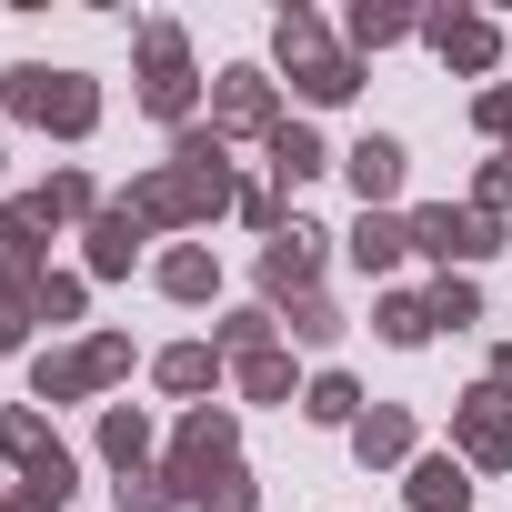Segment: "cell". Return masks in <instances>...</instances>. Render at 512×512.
I'll use <instances>...</instances> for the list:
<instances>
[{"label": "cell", "mask_w": 512, "mask_h": 512, "mask_svg": "<svg viewBox=\"0 0 512 512\" xmlns=\"http://www.w3.org/2000/svg\"><path fill=\"white\" fill-rule=\"evenodd\" d=\"M402 31H412L402 11H372V0H362V11H352V41H362V51H382V41H402Z\"/></svg>", "instance_id": "cell-25"}, {"label": "cell", "mask_w": 512, "mask_h": 512, "mask_svg": "<svg viewBox=\"0 0 512 512\" xmlns=\"http://www.w3.org/2000/svg\"><path fill=\"white\" fill-rule=\"evenodd\" d=\"M131 251H141V211H101L91 221V272H131Z\"/></svg>", "instance_id": "cell-15"}, {"label": "cell", "mask_w": 512, "mask_h": 512, "mask_svg": "<svg viewBox=\"0 0 512 512\" xmlns=\"http://www.w3.org/2000/svg\"><path fill=\"white\" fill-rule=\"evenodd\" d=\"M211 472H231V412H211V402H201V412L181 422V452H171V492L191 502Z\"/></svg>", "instance_id": "cell-6"}, {"label": "cell", "mask_w": 512, "mask_h": 512, "mask_svg": "<svg viewBox=\"0 0 512 512\" xmlns=\"http://www.w3.org/2000/svg\"><path fill=\"white\" fill-rule=\"evenodd\" d=\"M462 502H472L462 462H422V472H412V512H462Z\"/></svg>", "instance_id": "cell-17"}, {"label": "cell", "mask_w": 512, "mask_h": 512, "mask_svg": "<svg viewBox=\"0 0 512 512\" xmlns=\"http://www.w3.org/2000/svg\"><path fill=\"white\" fill-rule=\"evenodd\" d=\"M402 251H412V231H402L392 211H362V231H352V262H362V272H392Z\"/></svg>", "instance_id": "cell-14"}, {"label": "cell", "mask_w": 512, "mask_h": 512, "mask_svg": "<svg viewBox=\"0 0 512 512\" xmlns=\"http://www.w3.org/2000/svg\"><path fill=\"white\" fill-rule=\"evenodd\" d=\"M161 282H171L181 302H201V292H211V251H171V262H161Z\"/></svg>", "instance_id": "cell-23"}, {"label": "cell", "mask_w": 512, "mask_h": 512, "mask_svg": "<svg viewBox=\"0 0 512 512\" xmlns=\"http://www.w3.org/2000/svg\"><path fill=\"white\" fill-rule=\"evenodd\" d=\"M312 272H322V231H312V221L272 231V251H262V292H292V302H312Z\"/></svg>", "instance_id": "cell-8"}, {"label": "cell", "mask_w": 512, "mask_h": 512, "mask_svg": "<svg viewBox=\"0 0 512 512\" xmlns=\"http://www.w3.org/2000/svg\"><path fill=\"white\" fill-rule=\"evenodd\" d=\"M482 131H502V141H512V91H482Z\"/></svg>", "instance_id": "cell-32"}, {"label": "cell", "mask_w": 512, "mask_h": 512, "mask_svg": "<svg viewBox=\"0 0 512 512\" xmlns=\"http://www.w3.org/2000/svg\"><path fill=\"white\" fill-rule=\"evenodd\" d=\"M292 332H302V342H332L342 312H332V302H292Z\"/></svg>", "instance_id": "cell-30"}, {"label": "cell", "mask_w": 512, "mask_h": 512, "mask_svg": "<svg viewBox=\"0 0 512 512\" xmlns=\"http://www.w3.org/2000/svg\"><path fill=\"white\" fill-rule=\"evenodd\" d=\"M31 312H41V322H71V312H81V282H61V272H41V292H31Z\"/></svg>", "instance_id": "cell-26"}, {"label": "cell", "mask_w": 512, "mask_h": 512, "mask_svg": "<svg viewBox=\"0 0 512 512\" xmlns=\"http://www.w3.org/2000/svg\"><path fill=\"white\" fill-rule=\"evenodd\" d=\"M432 51H442V61H462V71H492L502 31H492V21H472V11H442V21H432Z\"/></svg>", "instance_id": "cell-12"}, {"label": "cell", "mask_w": 512, "mask_h": 512, "mask_svg": "<svg viewBox=\"0 0 512 512\" xmlns=\"http://www.w3.org/2000/svg\"><path fill=\"white\" fill-rule=\"evenodd\" d=\"M432 332H442V322H432V302H412V292H392V302H382V342H402V352H412V342H432Z\"/></svg>", "instance_id": "cell-18"}, {"label": "cell", "mask_w": 512, "mask_h": 512, "mask_svg": "<svg viewBox=\"0 0 512 512\" xmlns=\"http://www.w3.org/2000/svg\"><path fill=\"white\" fill-rule=\"evenodd\" d=\"M221 201H231V171H221V131H181L171 171L131 181V201H121V211H141V231H151V221H201V211H221Z\"/></svg>", "instance_id": "cell-1"}, {"label": "cell", "mask_w": 512, "mask_h": 512, "mask_svg": "<svg viewBox=\"0 0 512 512\" xmlns=\"http://www.w3.org/2000/svg\"><path fill=\"white\" fill-rule=\"evenodd\" d=\"M282 61H292V81H302V101H352V91H362V71H352V51H332L312 11H292V21H282Z\"/></svg>", "instance_id": "cell-3"}, {"label": "cell", "mask_w": 512, "mask_h": 512, "mask_svg": "<svg viewBox=\"0 0 512 512\" xmlns=\"http://www.w3.org/2000/svg\"><path fill=\"white\" fill-rule=\"evenodd\" d=\"M221 342H231V352H272V312H231Z\"/></svg>", "instance_id": "cell-29"}, {"label": "cell", "mask_w": 512, "mask_h": 512, "mask_svg": "<svg viewBox=\"0 0 512 512\" xmlns=\"http://www.w3.org/2000/svg\"><path fill=\"white\" fill-rule=\"evenodd\" d=\"M241 392H251V402H282V392H292V362H282V352H251V362H241Z\"/></svg>", "instance_id": "cell-22"}, {"label": "cell", "mask_w": 512, "mask_h": 512, "mask_svg": "<svg viewBox=\"0 0 512 512\" xmlns=\"http://www.w3.org/2000/svg\"><path fill=\"white\" fill-rule=\"evenodd\" d=\"M352 442H362V462H402L412 452V412H362Z\"/></svg>", "instance_id": "cell-16"}, {"label": "cell", "mask_w": 512, "mask_h": 512, "mask_svg": "<svg viewBox=\"0 0 512 512\" xmlns=\"http://www.w3.org/2000/svg\"><path fill=\"white\" fill-rule=\"evenodd\" d=\"M472 312H482V292H472V282H452V272H442V292H432V322H452V332H462V322H472Z\"/></svg>", "instance_id": "cell-27"}, {"label": "cell", "mask_w": 512, "mask_h": 512, "mask_svg": "<svg viewBox=\"0 0 512 512\" xmlns=\"http://www.w3.org/2000/svg\"><path fill=\"white\" fill-rule=\"evenodd\" d=\"M141 101H151L161 121H181V111H191V51H181V31H171V21H151V31H141Z\"/></svg>", "instance_id": "cell-5"}, {"label": "cell", "mask_w": 512, "mask_h": 512, "mask_svg": "<svg viewBox=\"0 0 512 512\" xmlns=\"http://www.w3.org/2000/svg\"><path fill=\"white\" fill-rule=\"evenodd\" d=\"M302 412H312V422H362V392H352L342 372H322V382L302 392Z\"/></svg>", "instance_id": "cell-20"}, {"label": "cell", "mask_w": 512, "mask_h": 512, "mask_svg": "<svg viewBox=\"0 0 512 512\" xmlns=\"http://www.w3.org/2000/svg\"><path fill=\"white\" fill-rule=\"evenodd\" d=\"M191 502H201V512H251V482H241V462H231V472H211Z\"/></svg>", "instance_id": "cell-24"}, {"label": "cell", "mask_w": 512, "mask_h": 512, "mask_svg": "<svg viewBox=\"0 0 512 512\" xmlns=\"http://www.w3.org/2000/svg\"><path fill=\"white\" fill-rule=\"evenodd\" d=\"M482 201H512V161H492V171H482Z\"/></svg>", "instance_id": "cell-33"}, {"label": "cell", "mask_w": 512, "mask_h": 512, "mask_svg": "<svg viewBox=\"0 0 512 512\" xmlns=\"http://www.w3.org/2000/svg\"><path fill=\"white\" fill-rule=\"evenodd\" d=\"M312 171H332V151H322L302 121H282V131H272V181H282V191H302Z\"/></svg>", "instance_id": "cell-13"}, {"label": "cell", "mask_w": 512, "mask_h": 512, "mask_svg": "<svg viewBox=\"0 0 512 512\" xmlns=\"http://www.w3.org/2000/svg\"><path fill=\"white\" fill-rule=\"evenodd\" d=\"M121 362H131V342H121V332H101V342H81V352L41 362V402H71V392H101V382H111Z\"/></svg>", "instance_id": "cell-7"}, {"label": "cell", "mask_w": 512, "mask_h": 512, "mask_svg": "<svg viewBox=\"0 0 512 512\" xmlns=\"http://www.w3.org/2000/svg\"><path fill=\"white\" fill-rule=\"evenodd\" d=\"M101 452H111L121 472H141V452H151V422H141V412H101Z\"/></svg>", "instance_id": "cell-19"}, {"label": "cell", "mask_w": 512, "mask_h": 512, "mask_svg": "<svg viewBox=\"0 0 512 512\" xmlns=\"http://www.w3.org/2000/svg\"><path fill=\"white\" fill-rule=\"evenodd\" d=\"M342 171H352V191H362V211H372V201H392V191H402V141H382V131H372V141H352V151H342Z\"/></svg>", "instance_id": "cell-11"}, {"label": "cell", "mask_w": 512, "mask_h": 512, "mask_svg": "<svg viewBox=\"0 0 512 512\" xmlns=\"http://www.w3.org/2000/svg\"><path fill=\"white\" fill-rule=\"evenodd\" d=\"M462 452H472L482 472H492V462H512V392H492V382H482V392L462 402Z\"/></svg>", "instance_id": "cell-9"}, {"label": "cell", "mask_w": 512, "mask_h": 512, "mask_svg": "<svg viewBox=\"0 0 512 512\" xmlns=\"http://www.w3.org/2000/svg\"><path fill=\"white\" fill-rule=\"evenodd\" d=\"M412 241L432 251V262H482V251H502V221H492V211H452V201H432V211H412Z\"/></svg>", "instance_id": "cell-4"}, {"label": "cell", "mask_w": 512, "mask_h": 512, "mask_svg": "<svg viewBox=\"0 0 512 512\" xmlns=\"http://www.w3.org/2000/svg\"><path fill=\"white\" fill-rule=\"evenodd\" d=\"M211 111H221L231 131H282V111H272V81H262V71H221V81H211Z\"/></svg>", "instance_id": "cell-10"}, {"label": "cell", "mask_w": 512, "mask_h": 512, "mask_svg": "<svg viewBox=\"0 0 512 512\" xmlns=\"http://www.w3.org/2000/svg\"><path fill=\"white\" fill-rule=\"evenodd\" d=\"M181 492L171 482H151V472H121V512H171Z\"/></svg>", "instance_id": "cell-28"}, {"label": "cell", "mask_w": 512, "mask_h": 512, "mask_svg": "<svg viewBox=\"0 0 512 512\" xmlns=\"http://www.w3.org/2000/svg\"><path fill=\"white\" fill-rule=\"evenodd\" d=\"M51 211H61V221H71V211H91V181H81V171H61V181H51Z\"/></svg>", "instance_id": "cell-31"}, {"label": "cell", "mask_w": 512, "mask_h": 512, "mask_svg": "<svg viewBox=\"0 0 512 512\" xmlns=\"http://www.w3.org/2000/svg\"><path fill=\"white\" fill-rule=\"evenodd\" d=\"M211 372H221V362H211L201 342H181V352H161V382H171V392H211Z\"/></svg>", "instance_id": "cell-21"}, {"label": "cell", "mask_w": 512, "mask_h": 512, "mask_svg": "<svg viewBox=\"0 0 512 512\" xmlns=\"http://www.w3.org/2000/svg\"><path fill=\"white\" fill-rule=\"evenodd\" d=\"M0 91H11V111H21V121H41V131H71V141L101 121V91H91L81 71H51V61L0 71Z\"/></svg>", "instance_id": "cell-2"}]
</instances>
